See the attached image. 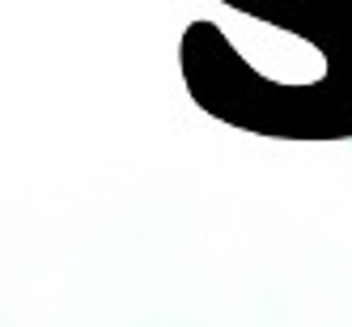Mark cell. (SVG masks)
Listing matches in <instances>:
<instances>
[{
	"label": "cell",
	"mask_w": 352,
	"mask_h": 327,
	"mask_svg": "<svg viewBox=\"0 0 352 327\" xmlns=\"http://www.w3.org/2000/svg\"><path fill=\"white\" fill-rule=\"evenodd\" d=\"M276 30L293 52L267 68L242 64L208 17L179 39L191 103L225 128L272 140H352V0H221Z\"/></svg>",
	"instance_id": "cell-1"
}]
</instances>
